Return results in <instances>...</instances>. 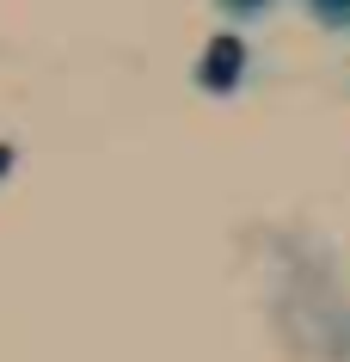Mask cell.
Returning <instances> with one entry per match:
<instances>
[{
    "mask_svg": "<svg viewBox=\"0 0 350 362\" xmlns=\"http://www.w3.org/2000/svg\"><path fill=\"white\" fill-rule=\"evenodd\" d=\"M252 49H246V37L240 31H221V37H209V49L197 56V68H191V80L203 86V93H215V98H233L240 86H246V74H252Z\"/></svg>",
    "mask_w": 350,
    "mask_h": 362,
    "instance_id": "6da1fadb",
    "label": "cell"
},
{
    "mask_svg": "<svg viewBox=\"0 0 350 362\" xmlns=\"http://www.w3.org/2000/svg\"><path fill=\"white\" fill-rule=\"evenodd\" d=\"M301 13L320 31H350V0H301Z\"/></svg>",
    "mask_w": 350,
    "mask_h": 362,
    "instance_id": "3957f363",
    "label": "cell"
},
{
    "mask_svg": "<svg viewBox=\"0 0 350 362\" xmlns=\"http://www.w3.org/2000/svg\"><path fill=\"white\" fill-rule=\"evenodd\" d=\"M276 6H283V0H215V13L233 19V25H264Z\"/></svg>",
    "mask_w": 350,
    "mask_h": 362,
    "instance_id": "7a4b0ae2",
    "label": "cell"
}]
</instances>
